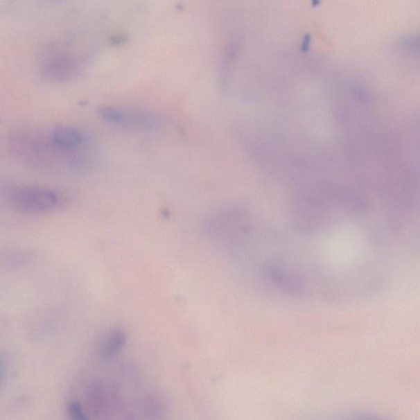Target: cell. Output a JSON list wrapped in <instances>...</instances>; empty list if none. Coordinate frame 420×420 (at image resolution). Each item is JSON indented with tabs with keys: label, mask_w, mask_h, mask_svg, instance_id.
I'll return each mask as SVG.
<instances>
[{
	"label": "cell",
	"mask_w": 420,
	"mask_h": 420,
	"mask_svg": "<svg viewBox=\"0 0 420 420\" xmlns=\"http://www.w3.org/2000/svg\"><path fill=\"white\" fill-rule=\"evenodd\" d=\"M321 0H311L312 6L314 8L318 7L320 6Z\"/></svg>",
	"instance_id": "cell-7"
},
{
	"label": "cell",
	"mask_w": 420,
	"mask_h": 420,
	"mask_svg": "<svg viewBox=\"0 0 420 420\" xmlns=\"http://www.w3.org/2000/svg\"><path fill=\"white\" fill-rule=\"evenodd\" d=\"M124 343V338L122 333H115L107 339L103 345V353L106 356L114 355L121 349Z\"/></svg>",
	"instance_id": "cell-4"
},
{
	"label": "cell",
	"mask_w": 420,
	"mask_h": 420,
	"mask_svg": "<svg viewBox=\"0 0 420 420\" xmlns=\"http://www.w3.org/2000/svg\"><path fill=\"white\" fill-rule=\"evenodd\" d=\"M98 114L111 126L131 132H146L159 127V115L148 109L131 105H102Z\"/></svg>",
	"instance_id": "cell-1"
},
{
	"label": "cell",
	"mask_w": 420,
	"mask_h": 420,
	"mask_svg": "<svg viewBox=\"0 0 420 420\" xmlns=\"http://www.w3.org/2000/svg\"><path fill=\"white\" fill-rule=\"evenodd\" d=\"M311 35L310 33H306L304 35L303 40L301 44L300 51L303 53H306L310 51L311 46Z\"/></svg>",
	"instance_id": "cell-6"
},
{
	"label": "cell",
	"mask_w": 420,
	"mask_h": 420,
	"mask_svg": "<svg viewBox=\"0 0 420 420\" xmlns=\"http://www.w3.org/2000/svg\"><path fill=\"white\" fill-rule=\"evenodd\" d=\"M52 141L58 148L65 151H74L84 145L85 137L77 129L60 127L53 132Z\"/></svg>",
	"instance_id": "cell-3"
},
{
	"label": "cell",
	"mask_w": 420,
	"mask_h": 420,
	"mask_svg": "<svg viewBox=\"0 0 420 420\" xmlns=\"http://www.w3.org/2000/svg\"><path fill=\"white\" fill-rule=\"evenodd\" d=\"M8 372V362L6 356L0 353V385L6 380Z\"/></svg>",
	"instance_id": "cell-5"
},
{
	"label": "cell",
	"mask_w": 420,
	"mask_h": 420,
	"mask_svg": "<svg viewBox=\"0 0 420 420\" xmlns=\"http://www.w3.org/2000/svg\"><path fill=\"white\" fill-rule=\"evenodd\" d=\"M11 200L16 205L26 211H46L55 207L57 195L53 191L43 189H20L12 191Z\"/></svg>",
	"instance_id": "cell-2"
}]
</instances>
